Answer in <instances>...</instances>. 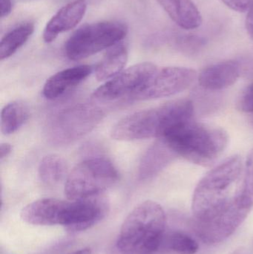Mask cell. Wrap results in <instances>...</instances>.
Returning a JSON list of instances; mask_svg holds the SVG:
<instances>
[{
  "instance_id": "30bf717a",
  "label": "cell",
  "mask_w": 253,
  "mask_h": 254,
  "mask_svg": "<svg viewBox=\"0 0 253 254\" xmlns=\"http://www.w3.org/2000/svg\"><path fill=\"white\" fill-rule=\"evenodd\" d=\"M106 201L96 196L68 201L62 226L70 231H83L100 222L107 213Z\"/></svg>"
},
{
  "instance_id": "e0dca14e",
  "label": "cell",
  "mask_w": 253,
  "mask_h": 254,
  "mask_svg": "<svg viewBox=\"0 0 253 254\" xmlns=\"http://www.w3.org/2000/svg\"><path fill=\"white\" fill-rule=\"evenodd\" d=\"M127 61L128 51L124 45L112 46L95 67L97 79L99 81L110 80L123 71Z\"/></svg>"
},
{
  "instance_id": "4fadbf2b",
  "label": "cell",
  "mask_w": 253,
  "mask_h": 254,
  "mask_svg": "<svg viewBox=\"0 0 253 254\" xmlns=\"http://www.w3.org/2000/svg\"><path fill=\"white\" fill-rule=\"evenodd\" d=\"M242 75L238 61H228L212 64L202 70L199 82L206 90L220 91L233 86Z\"/></svg>"
},
{
  "instance_id": "d4e9b609",
  "label": "cell",
  "mask_w": 253,
  "mask_h": 254,
  "mask_svg": "<svg viewBox=\"0 0 253 254\" xmlns=\"http://www.w3.org/2000/svg\"><path fill=\"white\" fill-rule=\"evenodd\" d=\"M227 7L238 12L248 10L251 0H221Z\"/></svg>"
},
{
  "instance_id": "9c48e42d",
  "label": "cell",
  "mask_w": 253,
  "mask_h": 254,
  "mask_svg": "<svg viewBox=\"0 0 253 254\" xmlns=\"http://www.w3.org/2000/svg\"><path fill=\"white\" fill-rule=\"evenodd\" d=\"M161 114L158 107L129 115L117 122L111 131L113 139L123 141L142 140L160 136Z\"/></svg>"
},
{
  "instance_id": "3957f363",
  "label": "cell",
  "mask_w": 253,
  "mask_h": 254,
  "mask_svg": "<svg viewBox=\"0 0 253 254\" xmlns=\"http://www.w3.org/2000/svg\"><path fill=\"white\" fill-rule=\"evenodd\" d=\"M166 222L163 207L155 201L138 204L122 225L117 249L121 254H154L163 242Z\"/></svg>"
},
{
  "instance_id": "9a60e30c",
  "label": "cell",
  "mask_w": 253,
  "mask_h": 254,
  "mask_svg": "<svg viewBox=\"0 0 253 254\" xmlns=\"http://www.w3.org/2000/svg\"><path fill=\"white\" fill-rule=\"evenodd\" d=\"M177 155L161 139L149 148L142 157L139 167V177L142 180L157 176Z\"/></svg>"
},
{
  "instance_id": "603a6c76",
  "label": "cell",
  "mask_w": 253,
  "mask_h": 254,
  "mask_svg": "<svg viewBox=\"0 0 253 254\" xmlns=\"http://www.w3.org/2000/svg\"><path fill=\"white\" fill-rule=\"evenodd\" d=\"M242 193L245 199L253 206V149L247 159L242 182Z\"/></svg>"
},
{
  "instance_id": "5bb4252c",
  "label": "cell",
  "mask_w": 253,
  "mask_h": 254,
  "mask_svg": "<svg viewBox=\"0 0 253 254\" xmlns=\"http://www.w3.org/2000/svg\"><path fill=\"white\" fill-rule=\"evenodd\" d=\"M93 71L89 65H78L59 71L49 77L43 86V94L49 100H54L86 80Z\"/></svg>"
},
{
  "instance_id": "484cf974",
  "label": "cell",
  "mask_w": 253,
  "mask_h": 254,
  "mask_svg": "<svg viewBox=\"0 0 253 254\" xmlns=\"http://www.w3.org/2000/svg\"><path fill=\"white\" fill-rule=\"evenodd\" d=\"M246 28L250 37L253 40V0L250 1L246 18Z\"/></svg>"
},
{
  "instance_id": "5b68a950",
  "label": "cell",
  "mask_w": 253,
  "mask_h": 254,
  "mask_svg": "<svg viewBox=\"0 0 253 254\" xmlns=\"http://www.w3.org/2000/svg\"><path fill=\"white\" fill-rule=\"evenodd\" d=\"M128 32L126 24L104 21L87 24L75 31L65 43V53L71 61H80L118 44Z\"/></svg>"
},
{
  "instance_id": "ac0fdd59",
  "label": "cell",
  "mask_w": 253,
  "mask_h": 254,
  "mask_svg": "<svg viewBox=\"0 0 253 254\" xmlns=\"http://www.w3.org/2000/svg\"><path fill=\"white\" fill-rule=\"evenodd\" d=\"M34 31L33 22H26L20 24L10 30L1 39L0 43V59L1 61L14 55L32 35Z\"/></svg>"
},
{
  "instance_id": "cb8c5ba5",
  "label": "cell",
  "mask_w": 253,
  "mask_h": 254,
  "mask_svg": "<svg viewBox=\"0 0 253 254\" xmlns=\"http://www.w3.org/2000/svg\"><path fill=\"white\" fill-rule=\"evenodd\" d=\"M238 108L245 113H253V83L242 92L238 101Z\"/></svg>"
},
{
  "instance_id": "44dd1931",
  "label": "cell",
  "mask_w": 253,
  "mask_h": 254,
  "mask_svg": "<svg viewBox=\"0 0 253 254\" xmlns=\"http://www.w3.org/2000/svg\"><path fill=\"white\" fill-rule=\"evenodd\" d=\"M168 247L170 250L179 254H196L199 249L197 242L184 233H172L168 237Z\"/></svg>"
},
{
  "instance_id": "d6986e66",
  "label": "cell",
  "mask_w": 253,
  "mask_h": 254,
  "mask_svg": "<svg viewBox=\"0 0 253 254\" xmlns=\"http://www.w3.org/2000/svg\"><path fill=\"white\" fill-rule=\"evenodd\" d=\"M29 117L27 106L20 101H13L4 106L1 113V131L10 134L23 126Z\"/></svg>"
},
{
  "instance_id": "7402d4cb",
  "label": "cell",
  "mask_w": 253,
  "mask_h": 254,
  "mask_svg": "<svg viewBox=\"0 0 253 254\" xmlns=\"http://www.w3.org/2000/svg\"><path fill=\"white\" fill-rule=\"evenodd\" d=\"M205 40L199 36L185 34L179 37L176 41L178 50L187 55H194L204 46Z\"/></svg>"
},
{
  "instance_id": "7c38bea8",
  "label": "cell",
  "mask_w": 253,
  "mask_h": 254,
  "mask_svg": "<svg viewBox=\"0 0 253 254\" xmlns=\"http://www.w3.org/2000/svg\"><path fill=\"white\" fill-rule=\"evenodd\" d=\"M86 9L85 0H75L61 7L48 22L43 32L44 41L51 43L59 34L75 28L83 19Z\"/></svg>"
},
{
  "instance_id": "4dcf8cb0",
  "label": "cell",
  "mask_w": 253,
  "mask_h": 254,
  "mask_svg": "<svg viewBox=\"0 0 253 254\" xmlns=\"http://www.w3.org/2000/svg\"></svg>"
},
{
  "instance_id": "4316f807",
  "label": "cell",
  "mask_w": 253,
  "mask_h": 254,
  "mask_svg": "<svg viewBox=\"0 0 253 254\" xmlns=\"http://www.w3.org/2000/svg\"><path fill=\"white\" fill-rule=\"evenodd\" d=\"M0 7L1 17L4 18L8 16L11 13L13 8L11 0H0Z\"/></svg>"
},
{
  "instance_id": "ffe728a7",
  "label": "cell",
  "mask_w": 253,
  "mask_h": 254,
  "mask_svg": "<svg viewBox=\"0 0 253 254\" xmlns=\"http://www.w3.org/2000/svg\"><path fill=\"white\" fill-rule=\"evenodd\" d=\"M68 173L65 160L57 155H48L40 161L38 168L40 180L48 185H56L62 182Z\"/></svg>"
},
{
  "instance_id": "f1b7e54d",
  "label": "cell",
  "mask_w": 253,
  "mask_h": 254,
  "mask_svg": "<svg viewBox=\"0 0 253 254\" xmlns=\"http://www.w3.org/2000/svg\"><path fill=\"white\" fill-rule=\"evenodd\" d=\"M71 254H92V251L89 249H83Z\"/></svg>"
},
{
  "instance_id": "8fae6325",
  "label": "cell",
  "mask_w": 253,
  "mask_h": 254,
  "mask_svg": "<svg viewBox=\"0 0 253 254\" xmlns=\"http://www.w3.org/2000/svg\"><path fill=\"white\" fill-rule=\"evenodd\" d=\"M67 201L56 198H43L30 203L22 208V221L33 225H62Z\"/></svg>"
},
{
  "instance_id": "277c9868",
  "label": "cell",
  "mask_w": 253,
  "mask_h": 254,
  "mask_svg": "<svg viewBox=\"0 0 253 254\" xmlns=\"http://www.w3.org/2000/svg\"><path fill=\"white\" fill-rule=\"evenodd\" d=\"M114 164L102 157L88 158L77 164L67 176L65 195L71 201L96 196L118 181Z\"/></svg>"
},
{
  "instance_id": "ba28073f",
  "label": "cell",
  "mask_w": 253,
  "mask_h": 254,
  "mask_svg": "<svg viewBox=\"0 0 253 254\" xmlns=\"http://www.w3.org/2000/svg\"><path fill=\"white\" fill-rule=\"evenodd\" d=\"M196 77L197 73L192 68L178 66L157 68L133 100L157 99L177 95L188 89Z\"/></svg>"
},
{
  "instance_id": "7a4b0ae2",
  "label": "cell",
  "mask_w": 253,
  "mask_h": 254,
  "mask_svg": "<svg viewBox=\"0 0 253 254\" xmlns=\"http://www.w3.org/2000/svg\"><path fill=\"white\" fill-rule=\"evenodd\" d=\"M177 156L207 167L222 155L228 143L223 128L190 119L171 128L161 137Z\"/></svg>"
},
{
  "instance_id": "52a82bcc",
  "label": "cell",
  "mask_w": 253,
  "mask_h": 254,
  "mask_svg": "<svg viewBox=\"0 0 253 254\" xmlns=\"http://www.w3.org/2000/svg\"><path fill=\"white\" fill-rule=\"evenodd\" d=\"M158 67L152 63H141L123 70L94 92L98 102H112L122 98L133 99L144 87Z\"/></svg>"
},
{
  "instance_id": "f546056e",
  "label": "cell",
  "mask_w": 253,
  "mask_h": 254,
  "mask_svg": "<svg viewBox=\"0 0 253 254\" xmlns=\"http://www.w3.org/2000/svg\"><path fill=\"white\" fill-rule=\"evenodd\" d=\"M233 254H248V252H247V251L245 250V249H237V250L235 251L234 252H233Z\"/></svg>"
},
{
  "instance_id": "6da1fadb",
  "label": "cell",
  "mask_w": 253,
  "mask_h": 254,
  "mask_svg": "<svg viewBox=\"0 0 253 254\" xmlns=\"http://www.w3.org/2000/svg\"><path fill=\"white\" fill-rule=\"evenodd\" d=\"M243 169L242 158L233 155L206 173L196 187L192 203L193 228L205 244L227 240L253 208L242 193Z\"/></svg>"
},
{
  "instance_id": "2e32d148",
  "label": "cell",
  "mask_w": 253,
  "mask_h": 254,
  "mask_svg": "<svg viewBox=\"0 0 253 254\" xmlns=\"http://www.w3.org/2000/svg\"><path fill=\"white\" fill-rule=\"evenodd\" d=\"M169 17L181 28L196 29L202 24V16L192 0H156Z\"/></svg>"
},
{
  "instance_id": "83f0119b",
  "label": "cell",
  "mask_w": 253,
  "mask_h": 254,
  "mask_svg": "<svg viewBox=\"0 0 253 254\" xmlns=\"http://www.w3.org/2000/svg\"><path fill=\"white\" fill-rule=\"evenodd\" d=\"M12 151V146L8 143H2L0 146V160L7 158Z\"/></svg>"
},
{
  "instance_id": "8992f818",
  "label": "cell",
  "mask_w": 253,
  "mask_h": 254,
  "mask_svg": "<svg viewBox=\"0 0 253 254\" xmlns=\"http://www.w3.org/2000/svg\"><path fill=\"white\" fill-rule=\"evenodd\" d=\"M102 112L92 104H79L55 116L49 127V138L56 144L78 140L102 120Z\"/></svg>"
}]
</instances>
